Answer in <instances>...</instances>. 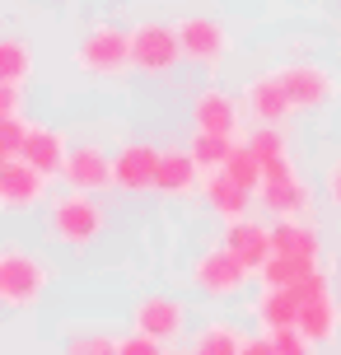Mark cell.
I'll return each mask as SVG.
<instances>
[{
	"label": "cell",
	"mask_w": 341,
	"mask_h": 355,
	"mask_svg": "<svg viewBox=\"0 0 341 355\" xmlns=\"http://www.w3.org/2000/svg\"><path fill=\"white\" fill-rule=\"evenodd\" d=\"M182 327H187V309H182V300H173V295H145V300L131 309V332H145V337L159 341V346L178 341Z\"/></svg>",
	"instance_id": "obj_8"
},
{
	"label": "cell",
	"mask_w": 341,
	"mask_h": 355,
	"mask_svg": "<svg viewBox=\"0 0 341 355\" xmlns=\"http://www.w3.org/2000/svg\"><path fill=\"white\" fill-rule=\"evenodd\" d=\"M243 145H248L252 155L262 159V168H267V164H276V159H290V155H286V136H281V126H257V131H252Z\"/></svg>",
	"instance_id": "obj_28"
},
{
	"label": "cell",
	"mask_w": 341,
	"mask_h": 355,
	"mask_svg": "<svg viewBox=\"0 0 341 355\" xmlns=\"http://www.w3.org/2000/svg\"><path fill=\"white\" fill-rule=\"evenodd\" d=\"M66 187L71 192H108V187H117L112 182V159L103 145H71V159H66Z\"/></svg>",
	"instance_id": "obj_11"
},
{
	"label": "cell",
	"mask_w": 341,
	"mask_h": 355,
	"mask_svg": "<svg viewBox=\"0 0 341 355\" xmlns=\"http://www.w3.org/2000/svg\"><path fill=\"white\" fill-rule=\"evenodd\" d=\"M337 327H341V309L337 300H313L299 309V332H304L313 346H323V341L337 337Z\"/></svg>",
	"instance_id": "obj_21"
},
{
	"label": "cell",
	"mask_w": 341,
	"mask_h": 355,
	"mask_svg": "<svg viewBox=\"0 0 341 355\" xmlns=\"http://www.w3.org/2000/svg\"><path fill=\"white\" fill-rule=\"evenodd\" d=\"M248 337L234 327V322H206L192 341V355H243Z\"/></svg>",
	"instance_id": "obj_22"
},
{
	"label": "cell",
	"mask_w": 341,
	"mask_h": 355,
	"mask_svg": "<svg viewBox=\"0 0 341 355\" xmlns=\"http://www.w3.org/2000/svg\"><path fill=\"white\" fill-rule=\"evenodd\" d=\"M243 355H281V351H276V341H271V332H267V337H248Z\"/></svg>",
	"instance_id": "obj_34"
},
{
	"label": "cell",
	"mask_w": 341,
	"mask_h": 355,
	"mask_svg": "<svg viewBox=\"0 0 341 355\" xmlns=\"http://www.w3.org/2000/svg\"><path fill=\"white\" fill-rule=\"evenodd\" d=\"M33 75V52H28V42L24 37H5L0 42V85H19Z\"/></svg>",
	"instance_id": "obj_24"
},
{
	"label": "cell",
	"mask_w": 341,
	"mask_h": 355,
	"mask_svg": "<svg viewBox=\"0 0 341 355\" xmlns=\"http://www.w3.org/2000/svg\"><path fill=\"white\" fill-rule=\"evenodd\" d=\"M47 285H52V266L42 262L33 248H24V243H5L0 248V304L5 309L19 313V309L42 304Z\"/></svg>",
	"instance_id": "obj_1"
},
{
	"label": "cell",
	"mask_w": 341,
	"mask_h": 355,
	"mask_svg": "<svg viewBox=\"0 0 341 355\" xmlns=\"http://www.w3.org/2000/svg\"><path fill=\"white\" fill-rule=\"evenodd\" d=\"M164 355H173V351H164Z\"/></svg>",
	"instance_id": "obj_36"
},
{
	"label": "cell",
	"mask_w": 341,
	"mask_h": 355,
	"mask_svg": "<svg viewBox=\"0 0 341 355\" xmlns=\"http://www.w3.org/2000/svg\"><path fill=\"white\" fill-rule=\"evenodd\" d=\"M276 75H281L295 112H313V107H323V103L337 98V80H332L318 61H290V66H281Z\"/></svg>",
	"instance_id": "obj_7"
},
{
	"label": "cell",
	"mask_w": 341,
	"mask_h": 355,
	"mask_svg": "<svg viewBox=\"0 0 341 355\" xmlns=\"http://www.w3.org/2000/svg\"><path fill=\"white\" fill-rule=\"evenodd\" d=\"M238 117H243V103L216 85L201 89L197 98H192V122L206 136H229V141H238Z\"/></svg>",
	"instance_id": "obj_12"
},
{
	"label": "cell",
	"mask_w": 341,
	"mask_h": 355,
	"mask_svg": "<svg viewBox=\"0 0 341 355\" xmlns=\"http://www.w3.org/2000/svg\"><path fill=\"white\" fill-rule=\"evenodd\" d=\"M243 107H248L252 117H257V126H281L295 112V103H290L286 85H281V75H252L248 85H243Z\"/></svg>",
	"instance_id": "obj_14"
},
{
	"label": "cell",
	"mask_w": 341,
	"mask_h": 355,
	"mask_svg": "<svg viewBox=\"0 0 341 355\" xmlns=\"http://www.w3.org/2000/svg\"><path fill=\"white\" fill-rule=\"evenodd\" d=\"M103 206L89 192H66L47 206V239L61 248H89L94 239L103 234Z\"/></svg>",
	"instance_id": "obj_2"
},
{
	"label": "cell",
	"mask_w": 341,
	"mask_h": 355,
	"mask_svg": "<svg viewBox=\"0 0 341 355\" xmlns=\"http://www.w3.org/2000/svg\"><path fill=\"white\" fill-rule=\"evenodd\" d=\"M117 346H122V337L94 327V332H75V337H66L61 355H117Z\"/></svg>",
	"instance_id": "obj_27"
},
{
	"label": "cell",
	"mask_w": 341,
	"mask_h": 355,
	"mask_svg": "<svg viewBox=\"0 0 341 355\" xmlns=\"http://www.w3.org/2000/svg\"><path fill=\"white\" fill-rule=\"evenodd\" d=\"M257 196H262L267 215H276V220H308L313 215V187L295 173L290 159L267 164V178H262V192Z\"/></svg>",
	"instance_id": "obj_4"
},
{
	"label": "cell",
	"mask_w": 341,
	"mask_h": 355,
	"mask_svg": "<svg viewBox=\"0 0 341 355\" xmlns=\"http://www.w3.org/2000/svg\"><path fill=\"white\" fill-rule=\"evenodd\" d=\"M252 271L238 257H234L225 243H216V248H206L197 257V266H192V281H197L201 295H211V300H234L238 290H243V281H248Z\"/></svg>",
	"instance_id": "obj_6"
},
{
	"label": "cell",
	"mask_w": 341,
	"mask_h": 355,
	"mask_svg": "<svg viewBox=\"0 0 341 355\" xmlns=\"http://www.w3.org/2000/svg\"><path fill=\"white\" fill-rule=\"evenodd\" d=\"M0 117H24V94H19V85H0Z\"/></svg>",
	"instance_id": "obj_33"
},
{
	"label": "cell",
	"mask_w": 341,
	"mask_h": 355,
	"mask_svg": "<svg viewBox=\"0 0 341 355\" xmlns=\"http://www.w3.org/2000/svg\"><path fill=\"white\" fill-rule=\"evenodd\" d=\"M47 182L33 164L24 159H0V206L5 211H33L37 201L47 196Z\"/></svg>",
	"instance_id": "obj_13"
},
{
	"label": "cell",
	"mask_w": 341,
	"mask_h": 355,
	"mask_svg": "<svg viewBox=\"0 0 341 355\" xmlns=\"http://www.w3.org/2000/svg\"><path fill=\"white\" fill-rule=\"evenodd\" d=\"M271 341H276V351L281 355H313V341L299 332V327H286V332H271Z\"/></svg>",
	"instance_id": "obj_31"
},
{
	"label": "cell",
	"mask_w": 341,
	"mask_h": 355,
	"mask_svg": "<svg viewBox=\"0 0 341 355\" xmlns=\"http://www.w3.org/2000/svg\"><path fill=\"white\" fill-rule=\"evenodd\" d=\"M187 150H192V159L201 164V173H225V164L234 159L238 141H229V136H206V131H197V136L187 141Z\"/></svg>",
	"instance_id": "obj_23"
},
{
	"label": "cell",
	"mask_w": 341,
	"mask_h": 355,
	"mask_svg": "<svg viewBox=\"0 0 341 355\" xmlns=\"http://www.w3.org/2000/svg\"><path fill=\"white\" fill-rule=\"evenodd\" d=\"M117 355H164V346L155 337H145V332H126L122 346H117Z\"/></svg>",
	"instance_id": "obj_32"
},
{
	"label": "cell",
	"mask_w": 341,
	"mask_h": 355,
	"mask_svg": "<svg viewBox=\"0 0 341 355\" xmlns=\"http://www.w3.org/2000/svg\"><path fill=\"white\" fill-rule=\"evenodd\" d=\"M178 37H182V56L187 61H201V66H216L229 52V33L225 24L211 15H187L178 19Z\"/></svg>",
	"instance_id": "obj_10"
},
{
	"label": "cell",
	"mask_w": 341,
	"mask_h": 355,
	"mask_svg": "<svg viewBox=\"0 0 341 355\" xmlns=\"http://www.w3.org/2000/svg\"><path fill=\"white\" fill-rule=\"evenodd\" d=\"M28 126L24 117H0V159H19V150L28 141Z\"/></svg>",
	"instance_id": "obj_29"
},
{
	"label": "cell",
	"mask_w": 341,
	"mask_h": 355,
	"mask_svg": "<svg viewBox=\"0 0 341 355\" xmlns=\"http://www.w3.org/2000/svg\"><path fill=\"white\" fill-rule=\"evenodd\" d=\"M225 173L238 182V187H248V192H262V178H267V168H262V159L252 155L248 145L238 141V150H234V159L225 164Z\"/></svg>",
	"instance_id": "obj_26"
},
{
	"label": "cell",
	"mask_w": 341,
	"mask_h": 355,
	"mask_svg": "<svg viewBox=\"0 0 341 355\" xmlns=\"http://www.w3.org/2000/svg\"><path fill=\"white\" fill-rule=\"evenodd\" d=\"M290 295L299 300V309H304V304H313V300H332V276L318 266V271H308L299 285H290Z\"/></svg>",
	"instance_id": "obj_30"
},
{
	"label": "cell",
	"mask_w": 341,
	"mask_h": 355,
	"mask_svg": "<svg viewBox=\"0 0 341 355\" xmlns=\"http://www.w3.org/2000/svg\"><path fill=\"white\" fill-rule=\"evenodd\" d=\"M252 313H257V322H262L267 332H286V327H299V300H295L290 290H267L262 300L252 304Z\"/></svg>",
	"instance_id": "obj_20"
},
{
	"label": "cell",
	"mask_w": 341,
	"mask_h": 355,
	"mask_svg": "<svg viewBox=\"0 0 341 355\" xmlns=\"http://www.w3.org/2000/svg\"><path fill=\"white\" fill-rule=\"evenodd\" d=\"M225 248H229L238 262L248 266L252 276H257V271H262V266L276 257L271 230L262 225V220H238V225H229V230H225Z\"/></svg>",
	"instance_id": "obj_16"
},
{
	"label": "cell",
	"mask_w": 341,
	"mask_h": 355,
	"mask_svg": "<svg viewBox=\"0 0 341 355\" xmlns=\"http://www.w3.org/2000/svg\"><path fill=\"white\" fill-rule=\"evenodd\" d=\"M159 159L164 150L150 141H126L112 159V182L122 192H155V178H159Z\"/></svg>",
	"instance_id": "obj_9"
},
{
	"label": "cell",
	"mask_w": 341,
	"mask_h": 355,
	"mask_svg": "<svg viewBox=\"0 0 341 355\" xmlns=\"http://www.w3.org/2000/svg\"><path fill=\"white\" fill-rule=\"evenodd\" d=\"M327 201H332V206H341V164H332V168H327Z\"/></svg>",
	"instance_id": "obj_35"
},
{
	"label": "cell",
	"mask_w": 341,
	"mask_h": 355,
	"mask_svg": "<svg viewBox=\"0 0 341 355\" xmlns=\"http://www.w3.org/2000/svg\"><path fill=\"white\" fill-rule=\"evenodd\" d=\"M75 66H80L85 75H98V80L136 71V61H131V28L94 24L89 33H85V42L75 47Z\"/></svg>",
	"instance_id": "obj_3"
},
{
	"label": "cell",
	"mask_w": 341,
	"mask_h": 355,
	"mask_svg": "<svg viewBox=\"0 0 341 355\" xmlns=\"http://www.w3.org/2000/svg\"><path fill=\"white\" fill-rule=\"evenodd\" d=\"M131 61L141 75H168L182 61V37L178 24H159V19H145L131 28Z\"/></svg>",
	"instance_id": "obj_5"
},
{
	"label": "cell",
	"mask_w": 341,
	"mask_h": 355,
	"mask_svg": "<svg viewBox=\"0 0 341 355\" xmlns=\"http://www.w3.org/2000/svg\"><path fill=\"white\" fill-rule=\"evenodd\" d=\"M201 187H206V173H201V164L192 159V150H164L155 192L159 196H197Z\"/></svg>",
	"instance_id": "obj_17"
},
{
	"label": "cell",
	"mask_w": 341,
	"mask_h": 355,
	"mask_svg": "<svg viewBox=\"0 0 341 355\" xmlns=\"http://www.w3.org/2000/svg\"><path fill=\"white\" fill-rule=\"evenodd\" d=\"M201 196H206V206L216 211V220H225V225H238V220H248L252 196H257V192L238 187L229 173H206V187H201Z\"/></svg>",
	"instance_id": "obj_18"
},
{
	"label": "cell",
	"mask_w": 341,
	"mask_h": 355,
	"mask_svg": "<svg viewBox=\"0 0 341 355\" xmlns=\"http://www.w3.org/2000/svg\"><path fill=\"white\" fill-rule=\"evenodd\" d=\"M308 271H318V262H299V257H271L257 276H262V285L267 290H290V285H299L308 276Z\"/></svg>",
	"instance_id": "obj_25"
},
{
	"label": "cell",
	"mask_w": 341,
	"mask_h": 355,
	"mask_svg": "<svg viewBox=\"0 0 341 355\" xmlns=\"http://www.w3.org/2000/svg\"><path fill=\"white\" fill-rule=\"evenodd\" d=\"M19 159L33 164L42 178H61L66 173V159H71V141H66V131H56V126H28V141L19 150Z\"/></svg>",
	"instance_id": "obj_15"
},
{
	"label": "cell",
	"mask_w": 341,
	"mask_h": 355,
	"mask_svg": "<svg viewBox=\"0 0 341 355\" xmlns=\"http://www.w3.org/2000/svg\"><path fill=\"white\" fill-rule=\"evenodd\" d=\"M271 243H276V257H299V262H318V248H323L308 220H276Z\"/></svg>",
	"instance_id": "obj_19"
}]
</instances>
